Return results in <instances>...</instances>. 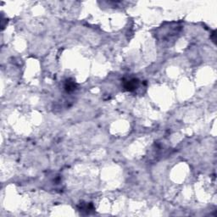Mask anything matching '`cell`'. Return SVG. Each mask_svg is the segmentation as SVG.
<instances>
[{
	"mask_svg": "<svg viewBox=\"0 0 217 217\" xmlns=\"http://www.w3.org/2000/svg\"><path fill=\"white\" fill-rule=\"evenodd\" d=\"M138 86V80L136 79V78H133V79H130L128 81H126L124 84V87L127 90V91H134L135 89H137Z\"/></svg>",
	"mask_w": 217,
	"mask_h": 217,
	"instance_id": "obj_1",
	"label": "cell"
},
{
	"mask_svg": "<svg viewBox=\"0 0 217 217\" xmlns=\"http://www.w3.org/2000/svg\"><path fill=\"white\" fill-rule=\"evenodd\" d=\"M64 89H65V90H66V92H73L74 90L76 89V84H75L74 82H70V80H69V81H67V82L65 83Z\"/></svg>",
	"mask_w": 217,
	"mask_h": 217,
	"instance_id": "obj_2",
	"label": "cell"
}]
</instances>
